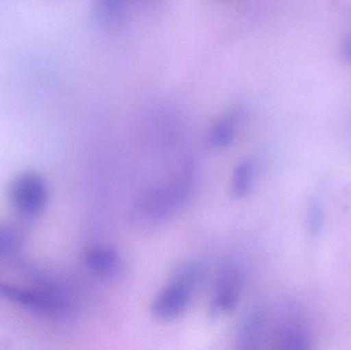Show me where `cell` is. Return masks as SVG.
<instances>
[{
	"mask_svg": "<svg viewBox=\"0 0 351 350\" xmlns=\"http://www.w3.org/2000/svg\"><path fill=\"white\" fill-rule=\"evenodd\" d=\"M194 188L195 177L187 168L168 183L145 191L132 208V224L140 230H152L164 225L189 203Z\"/></svg>",
	"mask_w": 351,
	"mask_h": 350,
	"instance_id": "obj_1",
	"label": "cell"
},
{
	"mask_svg": "<svg viewBox=\"0 0 351 350\" xmlns=\"http://www.w3.org/2000/svg\"><path fill=\"white\" fill-rule=\"evenodd\" d=\"M0 297L45 318H67L75 310L71 294L51 283L23 288L0 282Z\"/></svg>",
	"mask_w": 351,
	"mask_h": 350,
	"instance_id": "obj_2",
	"label": "cell"
},
{
	"mask_svg": "<svg viewBox=\"0 0 351 350\" xmlns=\"http://www.w3.org/2000/svg\"><path fill=\"white\" fill-rule=\"evenodd\" d=\"M8 197L16 213L27 218L36 217L47 205L49 189L41 175L25 172L10 183Z\"/></svg>",
	"mask_w": 351,
	"mask_h": 350,
	"instance_id": "obj_3",
	"label": "cell"
},
{
	"mask_svg": "<svg viewBox=\"0 0 351 350\" xmlns=\"http://www.w3.org/2000/svg\"><path fill=\"white\" fill-rule=\"evenodd\" d=\"M245 285V273L239 265L226 263L217 277L210 304L212 318H222L232 312L239 304Z\"/></svg>",
	"mask_w": 351,
	"mask_h": 350,
	"instance_id": "obj_4",
	"label": "cell"
},
{
	"mask_svg": "<svg viewBox=\"0 0 351 350\" xmlns=\"http://www.w3.org/2000/svg\"><path fill=\"white\" fill-rule=\"evenodd\" d=\"M195 290L183 282L171 277L152 300V314L160 322H172L181 318L192 304Z\"/></svg>",
	"mask_w": 351,
	"mask_h": 350,
	"instance_id": "obj_5",
	"label": "cell"
},
{
	"mask_svg": "<svg viewBox=\"0 0 351 350\" xmlns=\"http://www.w3.org/2000/svg\"><path fill=\"white\" fill-rule=\"evenodd\" d=\"M84 262L88 271L106 279H117L125 271L123 257L112 247H88L84 252Z\"/></svg>",
	"mask_w": 351,
	"mask_h": 350,
	"instance_id": "obj_6",
	"label": "cell"
},
{
	"mask_svg": "<svg viewBox=\"0 0 351 350\" xmlns=\"http://www.w3.org/2000/svg\"><path fill=\"white\" fill-rule=\"evenodd\" d=\"M267 331V318L260 308L252 310L243 316L237 331V349H258L261 347Z\"/></svg>",
	"mask_w": 351,
	"mask_h": 350,
	"instance_id": "obj_7",
	"label": "cell"
},
{
	"mask_svg": "<svg viewBox=\"0 0 351 350\" xmlns=\"http://www.w3.org/2000/svg\"><path fill=\"white\" fill-rule=\"evenodd\" d=\"M243 119V113L239 110L231 111L219 119L208 134V144L210 147L217 150L229 147L239 134Z\"/></svg>",
	"mask_w": 351,
	"mask_h": 350,
	"instance_id": "obj_8",
	"label": "cell"
},
{
	"mask_svg": "<svg viewBox=\"0 0 351 350\" xmlns=\"http://www.w3.org/2000/svg\"><path fill=\"white\" fill-rule=\"evenodd\" d=\"M278 342L285 349H309L311 338L304 324L299 320L298 314L289 316L288 321L282 325L278 334Z\"/></svg>",
	"mask_w": 351,
	"mask_h": 350,
	"instance_id": "obj_9",
	"label": "cell"
},
{
	"mask_svg": "<svg viewBox=\"0 0 351 350\" xmlns=\"http://www.w3.org/2000/svg\"><path fill=\"white\" fill-rule=\"evenodd\" d=\"M256 178V164L253 160H243L235 166L231 178V195L243 199L251 193Z\"/></svg>",
	"mask_w": 351,
	"mask_h": 350,
	"instance_id": "obj_10",
	"label": "cell"
},
{
	"mask_svg": "<svg viewBox=\"0 0 351 350\" xmlns=\"http://www.w3.org/2000/svg\"><path fill=\"white\" fill-rule=\"evenodd\" d=\"M208 277V267L202 261L186 260L176 266L172 273V279L183 282L195 291L204 285Z\"/></svg>",
	"mask_w": 351,
	"mask_h": 350,
	"instance_id": "obj_11",
	"label": "cell"
},
{
	"mask_svg": "<svg viewBox=\"0 0 351 350\" xmlns=\"http://www.w3.org/2000/svg\"><path fill=\"white\" fill-rule=\"evenodd\" d=\"M326 225V209L321 197H313L307 210V229L313 238H319Z\"/></svg>",
	"mask_w": 351,
	"mask_h": 350,
	"instance_id": "obj_12",
	"label": "cell"
},
{
	"mask_svg": "<svg viewBox=\"0 0 351 350\" xmlns=\"http://www.w3.org/2000/svg\"><path fill=\"white\" fill-rule=\"evenodd\" d=\"M22 245L21 234L10 227L0 226V256L10 255L20 249Z\"/></svg>",
	"mask_w": 351,
	"mask_h": 350,
	"instance_id": "obj_13",
	"label": "cell"
},
{
	"mask_svg": "<svg viewBox=\"0 0 351 350\" xmlns=\"http://www.w3.org/2000/svg\"><path fill=\"white\" fill-rule=\"evenodd\" d=\"M341 55L344 61L351 64V35L342 43Z\"/></svg>",
	"mask_w": 351,
	"mask_h": 350,
	"instance_id": "obj_14",
	"label": "cell"
}]
</instances>
